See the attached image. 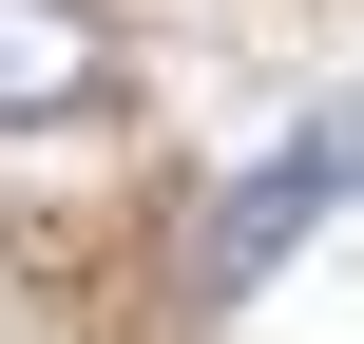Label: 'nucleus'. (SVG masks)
Masks as SVG:
<instances>
[{"label":"nucleus","mask_w":364,"mask_h":344,"mask_svg":"<svg viewBox=\"0 0 364 344\" xmlns=\"http://www.w3.org/2000/svg\"><path fill=\"white\" fill-rule=\"evenodd\" d=\"M364 192V96H326V115H288V153H250L230 192H211V230H192V287L230 306V287H269L326 211Z\"/></svg>","instance_id":"1"},{"label":"nucleus","mask_w":364,"mask_h":344,"mask_svg":"<svg viewBox=\"0 0 364 344\" xmlns=\"http://www.w3.org/2000/svg\"><path fill=\"white\" fill-rule=\"evenodd\" d=\"M96 77H115V19L96 0H0V134L96 115Z\"/></svg>","instance_id":"2"}]
</instances>
